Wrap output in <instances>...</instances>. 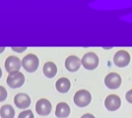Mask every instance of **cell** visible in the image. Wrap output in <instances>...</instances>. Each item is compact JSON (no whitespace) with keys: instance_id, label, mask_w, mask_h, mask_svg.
Returning a JSON list of instances; mask_svg holds the SVG:
<instances>
[{"instance_id":"6da1fadb","label":"cell","mask_w":132,"mask_h":118,"mask_svg":"<svg viewBox=\"0 0 132 118\" xmlns=\"http://www.w3.org/2000/svg\"><path fill=\"white\" fill-rule=\"evenodd\" d=\"M74 103L79 107H86L92 101V95L87 90H77L76 94L73 97Z\"/></svg>"},{"instance_id":"7a4b0ae2","label":"cell","mask_w":132,"mask_h":118,"mask_svg":"<svg viewBox=\"0 0 132 118\" xmlns=\"http://www.w3.org/2000/svg\"><path fill=\"white\" fill-rule=\"evenodd\" d=\"M131 61V56L129 52L124 49L116 51L113 55V64L118 68H124L129 65Z\"/></svg>"},{"instance_id":"3957f363","label":"cell","mask_w":132,"mask_h":118,"mask_svg":"<svg viewBox=\"0 0 132 118\" xmlns=\"http://www.w3.org/2000/svg\"><path fill=\"white\" fill-rule=\"evenodd\" d=\"M83 67L87 70H95L99 66L100 59L95 52H87L81 59Z\"/></svg>"},{"instance_id":"277c9868","label":"cell","mask_w":132,"mask_h":118,"mask_svg":"<svg viewBox=\"0 0 132 118\" xmlns=\"http://www.w3.org/2000/svg\"><path fill=\"white\" fill-rule=\"evenodd\" d=\"M122 79L120 75L116 72L109 73L105 78V87L110 90H116L121 86Z\"/></svg>"},{"instance_id":"5b68a950","label":"cell","mask_w":132,"mask_h":118,"mask_svg":"<svg viewBox=\"0 0 132 118\" xmlns=\"http://www.w3.org/2000/svg\"><path fill=\"white\" fill-rule=\"evenodd\" d=\"M22 65L27 72L33 73L39 67V58L35 54H28L23 58Z\"/></svg>"},{"instance_id":"8992f818","label":"cell","mask_w":132,"mask_h":118,"mask_svg":"<svg viewBox=\"0 0 132 118\" xmlns=\"http://www.w3.org/2000/svg\"><path fill=\"white\" fill-rule=\"evenodd\" d=\"M25 83V76L21 72L10 73L7 77V85L12 89H17L22 87Z\"/></svg>"},{"instance_id":"52a82bcc","label":"cell","mask_w":132,"mask_h":118,"mask_svg":"<svg viewBox=\"0 0 132 118\" xmlns=\"http://www.w3.org/2000/svg\"><path fill=\"white\" fill-rule=\"evenodd\" d=\"M105 106L109 111H116L121 106V99L117 95H110L105 97Z\"/></svg>"},{"instance_id":"ba28073f","label":"cell","mask_w":132,"mask_h":118,"mask_svg":"<svg viewBox=\"0 0 132 118\" xmlns=\"http://www.w3.org/2000/svg\"><path fill=\"white\" fill-rule=\"evenodd\" d=\"M36 111L39 115L46 116L51 111V103L45 98H40L36 103Z\"/></svg>"},{"instance_id":"9c48e42d","label":"cell","mask_w":132,"mask_h":118,"mask_svg":"<svg viewBox=\"0 0 132 118\" xmlns=\"http://www.w3.org/2000/svg\"><path fill=\"white\" fill-rule=\"evenodd\" d=\"M21 61L16 56H9L5 61V69L8 73H14L19 72L21 68Z\"/></svg>"},{"instance_id":"30bf717a","label":"cell","mask_w":132,"mask_h":118,"mask_svg":"<svg viewBox=\"0 0 132 118\" xmlns=\"http://www.w3.org/2000/svg\"><path fill=\"white\" fill-rule=\"evenodd\" d=\"M81 59L75 55H70L66 58L65 67L69 72H76L81 66Z\"/></svg>"},{"instance_id":"8fae6325","label":"cell","mask_w":132,"mask_h":118,"mask_svg":"<svg viewBox=\"0 0 132 118\" xmlns=\"http://www.w3.org/2000/svg\"><path fill=\"white\" fill-rule=\"evenodd\" d=\"M14 103L18 108L25 109L30 106L31 104V98L27 94H18L14 97Z\"/></svg>"},{"instance_id":"7c38bea8","label":"cell","mask_w":132,"mask_h":118,"mask_svg":"<svg viewBox=\"0 0 132 118\" xmlns=\"http://www.w3.org/2000/svg\"><path fill=\"white\" fill-rule=\"evenodd\" d=\"M70 114V107L66 102H59L56 105L55 115L58 118H66Z\"/></svg>"},{"instance_id":"4fadbf2b","label":"cell","mask_w":132,"mask_h":118,"mask_svg":"<svg viewBox=\"0 0 132 118\" xmlns=\"http://www.w3.org/2000/svg\"><path fill=\"white\" fill-rule=\"evenodd\" d=\"M70 87H71V83L70 81L67 78H60L58 79L55 83V88L56 90H58L59 93L62 94H65L68 90H70Z\"/></svg>"},{"instance_id":"5bb4252c","label":"cell","mask_w":132,"mask_h":118,"mask_svg":"<svg viewBox=\"0 0 132 118\" xmlns=\"http://www.w3.org/2000/svg\"><path fill=\"white\" fill-rule=\"evenodd\" d=\"M57 73V67L53 62H46L44 65V74L47 78H53Z\"/></svg>"},{"instance_id":"9a60e30c","label":"cell","mask_w":132,"mask_h":118,"mask_svg":"<svg viewBox=\"0 0 132 118\" xmlns=\"http://www.w3.org/2000/svg\"><path fill=\"white\" fill-rule=\"evenodd\" d=\"M0 116H1V118H14L15 110L11 105L5 104L0 108Z\"/></svg>"},{"instance_id":"2e32d148","label":"cell","mask_w":132,"mask_h":118,"mask_svg":"<svg viewBox=\"0 0 132 118\" xmlns=\"http://www.w3.org/2000/svg\"><path fill=\"white\" fill-rule=\"evenodd\" d=\"M18 118H34V114L32 110H24L19 114Z\"/></svg>"},{"instance_id":"e0dca14e","label":"cell","mask_w":132,"mask_h":118,"mask_svg":"<svg viewBox=\"0 0 132 118\" xmlns=\"http://www.w3.org/2000/svg\"><path fill=\"white\" fill-rule=\"evenodd\" d=\"M7 98V90L4 87L0 86V101H4Z\"/></svg>"},{"instance_id":"ac0fdd59","label":"cell","mask_w":132,"mask_h":118,"mask_svg":"<svg viewBox=\"0 0 132 118\" xmlns=\"http://www.w3.org/2000/svg\"><path fill=\"white\" fill-rule=\"evenodd\" d=\"M125 98H126V101H128L129 103H131L132 104V89L131 90H129L126 94H125Z\"/></svg>"},{"instance_id":"d6986e66","label":"cell","mask_w":132,"mask_h":118,"mask_svg":"<svg viewBox=\"0 0 132 118\" xmlns=\"http://www.w3.org/2000/svg\"><path fill=\"white\" fill-rule=\"evenodd\" d=\"M81 118H96L94 116L93 114H91V113H86V114H84Z\"/></svg>"},{"instance_id":"ffe728a7","label":"cell","mask_w":132,"mask_h":118,"mask_svg":"<svg viewBox=\"0 0 132 118\" xmlns=\"http://www.w3.org/2000/svg\"><path fill=\"white\" fill-rule=\"evenodd\" d=\"M27 47H22V48H18V47H12V49L13 50H16L17 52H23V51L25 50Z\"/></svg>"},{"instance_id":"44dd1931","label":"cell","mask_w":132,"mask_h":118,"mask_svg":"<svg viewBox=\"0 0 132 118\" xmlns=\"http://www.w3.org/2000/svg\"><path fill=\"white\" fill-rule=\"evenodd\" d=\"M4 49H5V47H4V46H1V47H0V53L4 50Z\"/></svg>"},{"instance_id":"7402d4cb","label":"cell","mask_w":132,"mask_h":118,"mask_svg":"<svg viewBox=\"0 0 132 118\" xmlns=\"http://www.w3.org/2000/svg\"><path fill=\"white\" fill-rule=\"evenodd\" d=\"M2 77V71H1V68H0V78Z\"/></svg>"}]
</instances>
